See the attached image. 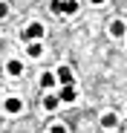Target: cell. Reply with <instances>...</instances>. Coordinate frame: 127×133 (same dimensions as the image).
<instances>
[{"mask_svg": "<svg viewBox=\"0 0 127 133\" xmlns=\"http://www.w3.org/2000/svg\"><path fill=\"white\" fill-rule=\"evenodd\" d=\"M58 96H61V101H75V87L72 84H64L58 90Z\"/></svg>", "mask_w": 127, "mask_h": 133, "instance_id": "obj_3", "label": "cell"}, {"mask_svg": "<svg viewBox=\"0 0 127 133\" xmlns=\"http://www.w3.org/2000/svg\"><path fill=\"white\" fill-rule=\"evenodd\" d=\"M49 12L58 17V15H75L78 12V3L75 0H52L49 3Z\"/></svg>", "mask_w": 127, "mask_h": 133, "instance_id": "obj_1", "label": "cell"}, {"mask_svg": "<svg viewBox=\"0 0 127 133\" xmlns=\"http://www.w3.org/2000/svg\"><path fill=\"white\" fill-rule=\"evenodd\" d=\"M116 124H118V119H116L113 113H104V116H101V127H116Z\"/></svg>", "mask_w": 127, "mask_h": 133, "instance_id": "obj_10", "label": "cell"}, {"mask_svg": "<svg viewBox=\"0 0 127 133\" xmlns=\"http://www.w3.org/2000/svg\"><path fill=\"white\" fill-rule=\"evenodd\" d=\"M26 55H29V58H40V55H44V46H40L38 41H29V49H26Z\"/></svg>", "mask_w": 127, "mask_h": 133, "instance_id": "obj_7", "label": "cell"}, {"mask_svg": "<svg viewBox=\"0 0 127 133\" xmlns=\"http://www.w3.org/2000/svg\"><path fill=\"white\" fill-rule=\"evenodd\" d=\"M58 101H61V96H46V98H44V107H46V110H55Z\"/></svg>", "mask_w": 127, "mask_h": 133, "instance_id": "obj_11", "label": "cell"}, {"mask_svg": "<svg viewBox=\"0 0 127 133\" xmlns=\"http://www.w3.org/2000/svg\"><path fill=\"white\" fill-rule=\"evenodd\" d=\"M20 110H23V101H20V98H6V113H20Z\"/></svg>", "mask_w": 127, "mask_h": 133, "instance_id": "obj_6", "label": "cell"}, {"mask_svg": "<svg viewBox=\"0 0 127 133\" xmlns=\"http://www.w3.org/2000/svg\"><path fill=\"white\" fill-rule=\"evenodd\" d=\"M58 81H61V84H72V81H75L69 66H58Z\"/></svg>", "mask_w": 127, "mask_h": 133, "instance_id": "obj_5", "label": "cell"}, {"mask_svg": "<svg viewBox=\"0 0 127 133\" xmlns=\"http://www.w3.org/2000/svg\"><path fill=\"white\" fill-rule=\"evenodd\" d=\"M55 84H58V75L55 72H44V75H40V87H44V90H52Z\"/></svg>", "mask_w": 127, "mask_h": 133, "instance_id": "obj_4", "label": "cell"}, {"mask_svg": "<svg viewBox=\"0 0 127 133\" xmlns=\"http://www.w3.org/2000/svg\"><path fill=\"white\" fill-rule=\"evenodd\" d=\"M44 35H46V29L40 26V23H29L23 32H20V38H23V41H40Z\"/></svg>", "mask_w": 127, "mask_h": 133, "instance_id": "obj_2", "label": "cell"}, {"mask_svg": "<svg viewBox=\"0 0 127 133\" xmlns=\"http://www.w3.org/2000/svg\"><path fill=\"white\" fill-rule=\"evenodd\" d=\"M49 133H67V130H64L61 124H52V130H49Z\"/></svg>", "mask_w": 127, "mask_h": 133, "instance_id": "obj_13", "label": "cell"}, {"mask_svg": "<svg viewBox=\"0 0 127 133\" xmlns=\"http://www.w3.org/2000/svg\"><path fill=\"white\" fill-rule=\"evenodd\" d=\"M93 3H95V6H101V3H107V0H93Z\"/></svg>", "mask_w": 127, "mask_h": 133, "instance_id": "obj_14", "label": "cell"}, {"mask_svg": "<svg viewBox=\"0 0 127 133\" xmlns=\"http://www.w3.org/2000/svg\"><path fill=\"white\" fill-rule=\"evenodd\" d=\"M124 32H127V26L121 23V20H113V23H110V35H113V38H121Z\"/></svg>", "mask_w": 127, "mask_h": 133, "instance_id": "obj_8", "label": "cell"}, {"mask_svg": "<svg viewBox=\"0 0 127 133\" xmlns=\"http://www.w3.org/2000/svg\"><path fill=\"white\" fill-rule=\"evenodd\" d=\"M6 72H9V75H20V72H23V64H20V61H15V58H12V61L6 64Z\"/></svg>", "mask_w": 127, "mask_h": 133, "instance_id": "obj_9", "label": "cell"}, {"mask_svg": "<svg viewBox=\"0 0 127 133\" xmlns=\"http://www.w3.org/2000/svg\"><path fill=\"white\" fill-rule=\"evenodd\" d=\"M6 15H9V6H6V3H0V17H6Z\"/></svg>", "mask_w": 127, "mask_h": 133, "instance_id": "obj_12", "label": "cell"}]
</instances>
